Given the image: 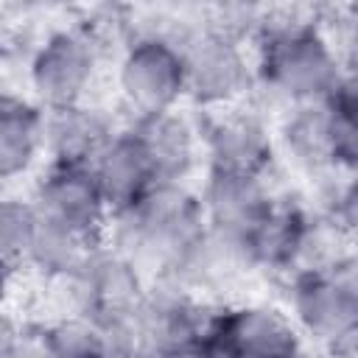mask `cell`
Returning a JSON list of instances; mask_svg holds the SVG:
<instances>
[{
    "label": "cell",
    "mask_w": 358,
    "mask_h": 358,
    "mask_svg": "<svg viewBox=\"0 0 358 358\" xmlns=\"http://www.w3.org/2000/svg\"><path fill=\"white\" fill-rule=\"evenodd\" d=\"M112 249L148 280L171 277L207 229L199 193L185 182H159L131 207L109 215Z\"/></svg>",
    "instance_id": "1"
},
{
    "label": "cell",
    "mask_w": 358,
    "mask_h": 358,
    "mask_svg": "<svg viewBox=\"0 0 358 358\" xmlns=\"http://www.w3.org/2000/svg\"><path fill=\"white\" fill-rule=\"evenodd\" d=\"M255 34L260 42L255 78L285 106L324 101L344 73H350L327 31L310 17L268 14Z\"/></svg>",
    "instance_id": "2"
},
{
    "label": "cell",
    "mask_w": 358,
    "mask_h": 358,
    "mask_svg": "<svg viewBox=\"0 0 358 358\" xmlns=\"http://www.w3.org/2000/svg\"><path fill=\"white\" fill-rule=\"evenodd\" d=\"M358 98L352 70L333 87L324 101L288 106L280 126L285 157L308 173L350 171L358 162Z\"/></svg>",
    "instance_id": "3"
},
{
    "label": "cell",
    "mask_w": 358,
    "mask_h": 358,
    "mask_svg": "<svg viewBox=\"0 0 358 358\" xmlns=\"http://www.w3.org/2000/svg\"><path fill=\"white\" fill-rule=\"evenodd\" d=\"M291 322L322 352H352L358 336V271L355 257L324 271L291 277Z\"/></svg>",
    "instance_id": "4"
},
{
    "label": "cell",
    "mask_w": 358,
    "mask_h": 358,
    "mask_svg": "<svg viewBox=\"0 0 358 358\" xmlns=\"http://www.w3.org/2000/svg\"><path fill=\"white\" fill-rule=\"evenodd\" d=\"M182 64L185 98L207 112L229 109L255 78L243 42L207 25H199L182 42Z\"/></svg>",
    "instance_id": "5"
},
{
    "label": "cell",
    "mask_w": 358,
    "mask_h": 358,
    "mask_svg": "<svg viewBox=\"0 0 358 358\" xmlns=\"http://www.w3.org/2000/svg\"><path fill=\"white\" fill-rule=\"evenodd\" d=\"M117 84L134 117L176 109L185 98L182 48L165 36H131L117 67Z\"/></svg>",
    "instance_id": "6"
},
{
    "label": "cell",
    "mask_w": 358,
    "mask_h": 358,
    "mask_svg": "<svg viewBox=\"0 0 358 358\" xmlns=\"http://www.w3.org/2000/svg\"><path fill=\"white\" fill-rule=\"evenodd\" d=\"M64 282L73 294V313L98 324L137 310L148 291V277L112 246H98Z\"/></svg>",
    "instance_id": "7"
},
{
    "label": "cell",
    "mask_w": 358,
    "mask_h": 358,
    "mask_svg": "<svg viewBox=\"0 0 358 358\" xmlns=\"http://www.w3.org/2000/svg\"><path fill=\"white\" fill-rule=\"evenodd\" d=\"M98 67V45L87 31L50 34L31 59V87L42 109L81 103Z\"/></svg>",
    "instance_id": "8"
},
{
    "label": "cell",
    "mask_w": 358,
    "mask_h": 358,
    "mask_svg": "<svg viewBox=\"0 0 358 358\" xmlns=\"http://www.w3.org/2000/svg\"><path fill=\"white\" fill-rule=\"evenodd\" d=\"M210 358H302V336L277 308H224L210 338Z\"/></svg>",
    "instance_id": "9"
},
{
    "label": "cell",
    "mask_w": 358,
    "mask_h": 358,
    "mask_svg": "<svg viewBox=\"0 0 358 358\" xmlns=\"http://www.w3.org/2000/svg\"><path fill=\"white\" fill-rule=\"evenodd\" d=\"M34 210L42 221L59 224L92 241H103L109 227V207L103 193L84 165H50L34 193Z\"/></svg>",
    "instance_id": "10"
},
{
    "label": "cell",
    "mask_w": 358,
    "mask_h": 358,
    "mask_svg": "<svg viewBox=\"0 0 358 358\" xmlns=\"http://www.w3.org/2000/svg\"><path fill=\"white\" fill-rule=\"evenodd\" d=\"M201 134V151L210 173L268 176L274 165V140L255 112H213Z\"/></svg>",
    "instance_id": "11"
},
{
    "label": "cell",
    "mask_w": 358,
    "mask_h": 358,
    "mask_svg": "<svg viewBox=\"0 0 358 358\" xmlns=\"http://www.w3.org/2000/svg\"><path fill=\"white\" fill-rule=\"evenodd\" d=\"M277 190L268 176H235L210 173L199 193L204 221L210 229L243 241L277 201Z\"/></svg>",
    "instance_id": "12"
},
{
    "label": "cell",
    "mask_w": 358,
    "mask_h": 358,
    "mask_svg": "<svg viewBox=\"0 0 358 358\" xmlns=\"http://www.w3.org/2000/svg\"><path fill=\"white\" fill-rule=\"evenodd\" d=\"M117 134L112 117L90 103H70L45 109L42 151L50 154V165H84L90 168L106 143Z\"/></svg>",
    "instance_id": "13"
},
{
    "label": "cell",
    "mask_w": 358,
    "mask_h": 358,
    "mask_svg": "<svg viewBox=\"0 0 358 358\" xmlns=\"http://www.w3.org/2000/svg\"><path fill=\"white\" fill-rule=\"evenodd\" d=\"M129 129L137 137L143 154L148 157L157 185L159 182H185L190 176V171L196 168L199 154H201V134L190 123V117L171 109V112H159V115L134 117V123Z\"/></svg>",
    "instance_id": "14"
},
{
    "label": "cell",
    "mask_w": 358,
    "mask_h": 358,
    "mask_svg": "<svg viewBox=\"0 0 358 358\" xmlns=\"http://www.w3.org/2000/svg\"><path fill=\"white\" fill-rule=\"evenodd\" d=\"M310 213L313 207H305L296 199L277 196V201L263 215V221L243 238L249 268L294 274V263H296Z\"/></svg>",
    "instance_id": "15"
},
{
    "label": "cell",
    "mask_w": 358,
    "mask_h": 358,
    "mask_svg": "<svg viewBox=\"0 0 358 358\" xmlns=\"http://www.w3.org/2000/svg\"><path fill=\"white\" fill-rule=\"evenodd\" d=\"M101 193H103V201L109 207V215L131 207L140 196H145L157 179H154V171L148 165V157L143 154L137 137L131 134V129H123L117 131L106 148L95 157V162L90 165Z\"/></svg>",
    "instance_id": "16"
},
{
    "label": "cell",
    "mask_w": 358,
    "mask_h": 358,
    "mask_svg": "<svg viewBox=\"0 0 358 358\" xmlns=\"http://www.w3.org/2000/svg\"><path fill=\"white\" fill-rule=\"evenodd\" d=\"M45 109L20 95L0 92V182L22 176L42 151Z\"/></svg>",
    "instance_id": "17"
},
{
    "label": "cell",
    "mask_w": 358,
    "mask_h": 358,
    "mask_svg": "<svg viewBox=\"0 0 358 358\" xmlns=\"http://www.w3.org/2000/svg\"><path fill=\"white\" fill-rule=\"evenodd\" d=\"M98 246H103V241L84 238L78 232H70V229H64L59 224H50V221H42L36 215V227H34L25 260L31 266H36L45 277H53V280L64 282L84 266V260Z\"/></svg>",
    "instance_id": "18"
},
{
    "label": "cell",
    "mask_w": 358,
    "mask_h": 358,
    "mask_svg": "<svg viewBox=\"0 0 358 358\" xmlns=\"http://www.w3.org/2000/svg\"><path fill=\"white\" fill-rule=\"evenodd\" d=\"M45 333H48L50 358H109L98 322L87 316L70 313L67 319L48 324Z\"/></svg>",
    "instance_id": "19"
},
{
    "label": "cell",
    "mask_w": 358,
    "mask_h": 358,
    "mask_svg": "<svg viewBox=\"0 0 358 358\" xmlns=\"http://www.w3.org/2000/svg\"><path fill=\"white\" fill-rule=\"evenodd\" d=\"M34 227L36 210L31 201L0 196V263L14 266L17 260H25Z\"/></svg>",
    "instance_id": "20"
},
{
    "label": "cell",
    "mask_w": 358,
    "mask_h": 358,
    "mask_svg": "<svg viewBox=\"0 0 358 358\" xmlns=\"http://www.w3.org/2000/svg\"><path fill=\"white\" fill-rule=\"evenodd\" d=\"M3 358H50L45 327H14Z\"/></svg>",
    "instance_id": "21"
},
{
    "label": "cell",
    "mask_w": 358,
    "mask_h": 358,
    "mask_svg": "<svg viewBox=\"0 0 358 358\" xmlns=\"http://www.w3.org/2000/svg\"><path fill=\"white\" fill-rule=\"evenodd\" d=\"M8 288H11V266L8 263H0V305L8 296Z\"/></svg>",
    "instance_id": "22"
},
{
    "label": "cell",
    "mask_w": 358,
    "mask_h": 358,
    "mask_svg": "<svg viewBox=\"0 0 358 358\" xmlns=\"http://www.w3.org/2000/svg\"><path fill=\"white\" fill-rule=\"evenodd\" d=\"M11 333H14V324L0 313V358H3V350H6V344L11 338Z\"/></svg>",
    "instance_id": "23"
},
{
    "label": "cell",
    "mask_w": 358,
    "mask_h": 358,
    "mask_svg": "<svg viewBox=\"0 0 358 358\" xmlns=\"http://www.w3.org/2000/svg\"><path fill=\"white\" fill-rule=\"evenodd\" d=\"M154 358H207V355H201V352H182V350H173V352H159V355H154Z\"/></svg>",
    "instance_id": "24"
},
{
    "label": "cell",
    "mask_w": 358,
    "mask_h": 358,
    "mask_svg": "<svg viewBox=\"0 0 358 358\" xmlns=\"http://www.w3.org/2000/svg\"><path fill=\"white\" fill-rule=\"evenodd\" d=\"M316 358H355L352 352H322V355H316Z\"/></svg>",
    "instance_id": "25"
}]
</instances>
